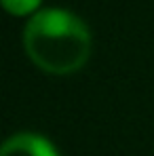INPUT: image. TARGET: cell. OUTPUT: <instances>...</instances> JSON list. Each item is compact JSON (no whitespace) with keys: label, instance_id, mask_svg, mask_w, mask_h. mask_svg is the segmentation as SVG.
Instances as JSON below:
<instances>
[{"label":"cell","instance_id":"obj_3","mask_svg":"<svg viewBox=\"0 0 154 156\" xmlns=\"http://www.w3.org/2000/svg\"><path fill=\"white\" fill-rule=\"evenodd\" d=\"M4 11L9 15H15V17H26V15H34L38 13L40 9V2L42 0H0Z\"/></svg>","mask_w":154,"mask_h":156},{"label":"cell","instance_id":"obj_2","mask_svg":"<svg viewBox=\"0 0 154 156\" xmlns=\"http://www.w3.org/2000/svg\"><path fill=\"white\" fill-rule=\"evenodd\" d=\"M0 156H59L55 144L40 133L21 131L4 139Z\"/></svg>","mask_w":154,"mask_h":156},{"label":"cell","instance_id":"obj_1","mask_svg":"<svg viewBox=\"0 0 154 156\" xmlns=\"http://www.w3.org/2000/svg\"><path fill=\"white\" fill-rule=\"evenodd\" d=\"M23 49L30 61L53 76L76 74L89 61L93 38L89 26L68 9H40L23 27Z\"/></svg>","mask_w":154,"mask_h":156}]
</instances>
